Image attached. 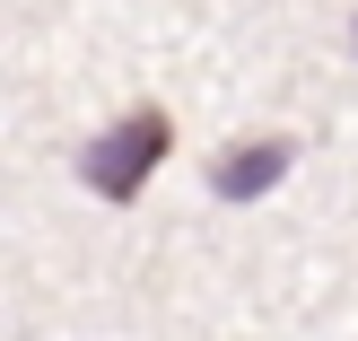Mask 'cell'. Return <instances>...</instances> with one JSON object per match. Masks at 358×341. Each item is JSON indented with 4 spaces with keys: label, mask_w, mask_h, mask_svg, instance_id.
<instances>
[{
    "label": "cell",
    "mask_w": 358,
    "mask_h": 341,
    "mask_svg": "<svg viewBox=\"0 0 358 341\" xmlns=\"http://www.w3.org/2000/svg\"><path fill=\"white\" fill-rule=\"evenodd\" d=\"M166 149H175V114L166 105H131L79 149V184L96 202H140V184L166 167Z\"/></svg>",
    "instance_id": "6da1fadb"
},
{
    "label": "cell",
    "mask_w": 358,
    "mask_h": 341,
    "mask_svg": "<svg viewBox=\"0 0 358 341\" xmlns=\"http://www.w3.org/2000/svg\"><path fill=\"white\" fill-rule=\"evenodd\" d=\"M289 167H297V149H289V140H236V149H219V158H210V193L245 210V202H262V193H271Z\"/></svg>",
    "instance_id": "7a4b0ae2"
},
{
    "label": "cell",
    "mask_w": 358,
    "mask_h": 341,
    "mask_svg": "<svg viewBox=\"0 0 358 341\" xmlns=\"http://www.w3.org/2000/svg\"><path fill=\"white\" fill-rule=\"evenodd\" d=\"M350 53H358V18H350Z\"/></svg>",
    "instance_id": "3957f363"
}]
</instances>
